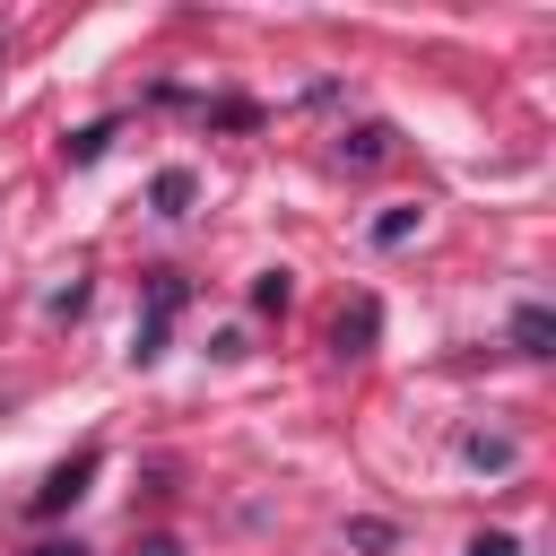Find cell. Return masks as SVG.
<instances>
[{
	"instance_id": "obj_1",
	"label": "cell",
	"mask_w": 556,
	"mask_h": 556,
	"mask_svg": "<svg viewBox=\"0 0 556 556\" xmlns=\"http://www.w3.org/2000/svg\"><path fill=\"white\" fill-rule=\"evenodd\" d=\"M182 278L174 269H156V287H148V313H139V330H130V356L148 365V356H165V330H174V313H182Z\"/></svg>"
},
{
	"instance_id": "obj_2",
	"label": "cell",
	"mask_w": 556,
	"mask_h": 556,
	"mask_svg": "<svg viewBox=\"0 0 556 556\" xmlns=\"http://www.w3.org/2000/svg\"><path fill=\"white\" fill-rule=\"evenodd\" d=\"M87 478H96V452H78V460H61L43 486H35V513H61V504H78L87 495Z\"/></svg>"
},
{
	"instance_id": "obj_3",
	"label": "cell",
	"mask_w": 556,
	"mask_h": 556,
	"mask_svg": "<svg viewBox=\"0 0 556 556\" xmlns=\"http://www.w3.org/2000/svg\"><path fill=\"white\" fill-rule=\"evenodd\" d=\"M547 339H556V313H547V304H521V313H513V348H521V356H547Z\"/></svg>"
},
{
	"instance_id": "obj_4",
	"label": "cell",
	"mask_w": 556,
	"mask_h": 556,
	"mask_svg": "<svg viewBox=\"0 0 556 556\" xmlns=\"http://www.w3.org/2000/svg\"><path fill=\"white\" fill-rule=\"evenodd\" d=\"M148 200H156L165 217H182V208H191V174H182V165H165V174L148 182Z\"/></svg>"
},
{
	"instance_id": "obj_5",
	"label": "cell",
	"mask_w": 556,
	"mask_h": 556,
	"mask_svg": "<svg viewBox=\"0 0 556 556\" xmlns=\"http://www.w3.org/2000/svg\"><path fill=\"white\" fill-rule=\"evenodd\" d=\"M382 148H391V130H382V122H365V130H356V139H348V148H339V156H348V165H374V156H382Z\"/></svg>"
},
{
	"instance_id": "obj_6",
	"label": "cell",
	"mask_w": 556,
	"mask_h": 556,
	"mask_svg": "<svg viewBox=\"0 0 556 556\" xmlns=\"http://www.w3.org/2000/svg\"><path fill=\"white\" fill-rule=\"evenodd\" d=\"M287 295H295L287 269H261V278H252V304H261V313H287Z\"/></svg>"
},
{
	"instance_id": "obj_7",
	"label": "cell",
	"mask_w": 556,
	"mask_h": 556,
	"mask_svg": "<svg viewBox=\"0 0 556 556\" xmlns=\"http://www.w3.org/2000/svg\"><path fill=\"white\" fill-rule=\"evenodd\" d=\"M374 321H382V313H374V304H356V313H339V348H348V356H356V348H365V339H374Z\"/></svg>"
},
{
	"instance_id": "obj_8",
	"label": "cell",
	"mask_w": 556,
	"mask_h": 556,
	"mask_svg": "<svg viewBox=\"0 0 556 556\" xmlns=\"http://www.w3.org/2000/svg\"><path fill=\"white\" fill-rule=\"evenodd\" d=\"M460 452H469V460H478V469H513V443H504V434H469V443H460Z\"/></svg>"
},
{
	"instance_id": "obj_9",
	"label": "cell",
	"mask_w": 556,
	"mask_h": 556,
	"mask_svg": "<svg viewBox=\"0 0 556 556\" xmlns=\"http://www.w3.org/2000/svg\"><path fill=\"white\" fill-rule=\"evenodd\" d=\"M104 139H113V122H87V130L70 139V165H96V156H104Z\"/></svg>"
},
{
	"instance_id": "obj_10",
	"label": "cell",
	"mask_w": 556,
	"mask_h": 556,
	"mask_svg": "<svg viewBox=\"0 0 556 556\" xmlns=\"http://www.w3.org/2000/svg\"><path fill=\"white\" fill-rule=\"evenodd\" d=\"M408 235H417V208H382L374 217V243H408Z\"/></svg>"
},
{
	"instance_id": "obj_11",
	"label": "cell",
	"mask_w": 556,
	"mask_h": 556,
	"mask_svg": "<svg viewBox=\"0 0 556 556\" xmlns=\"http://www.w3.org/2000/svg\"><path fill=\"white\" fill-rule=\"evenodd\" d=\"M469 556H521V547H513V530H478V539H469Z\"/></svg>"
},
{
	"instance_id": "obj_12",
	"label": "cell",
	"mask_w": 556,
	"mask_h": 556,
	"mask_svg": "<svg viewBox=\"0 0 556 556\" xmlns=\"http://www.w3.org/2000/svg\"><path fill=\"white\" fill-rule=\"evenodd\" d=\"M139 556H174V547H165V539H148V547H139Z\"/></svg>"
},
{
	"instance_id": "obj_13",
	"label": "cell",
	"mask_w": 556,
	"mask_h": 556,
	"mask_svg": "<svg viewBox=\"0 0 556 556\" xmlns=\"http://www.w3.org/2000/svg\"><path fill=\"white\" fill-rule=\"evenodd\" d=\"M35 556H78V539H70V547H35Z\"/></svg>"
},
{
	"instance_id": "obj_14",
	"label": "cell",
	"mask_w": 556,
	"mask_h": 556,
	"mask_svg": "<svg viewBox=\"0 0 556 556\" xmlns=\"http://www.w3.org/2000/svg\"><path fill=\"white\" fill-rule=\"evenodd\" d=\"M0 61H9V43H0Z\"/></svg>"
}]
</instances>
